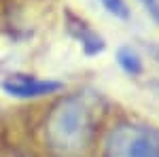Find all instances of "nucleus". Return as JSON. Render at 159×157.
Listing matches in <instances>:
<instances>
[{"label":"nucleus","instance_id":"1","mask_svg":"<svg viewBox=\"0 0 159 157\" xmlns=\"http://www.w3.org/2000/svg\"><path fill=\"white\" fill-rule=\"evenodd\" d=\"M45 138L53 157H87L93 138V113L81 98H64L47 115Z\"/></svg>","mask_w":159,"mask_h":157},{"label":"nucleus","instance_id":"2","mask_svg":"<svg viewBox=\"0 0 159 157\" xmlns=\"http://www.w3.org/2000/svg\"><path fill=\"white\" fill-rule=\"evenodd\" d=\"M104 157H159V130L147 123L121 121L106 136Z\"/></svg>","mask_w":159,"mask_h":157},{"label":"nucleus","instance_id":"3","mask_svg":"<svg viewBox=\"0 0 159 157\" xmlns=\"http://www.w3.org/2000/svg\"><path fill=\"white\" fill-rule=\"evenodd\" d=\"M2 89L13 98H38V96H49L53 91L61 89L60 81L51 79H36L30 74H13L9 79L2 81Z\"/></svg>","mask_w":159,"mask_h":157},{"label":"nucleus","instance_id":"4","mask_svg":"<svg viewBox=\"0 0 159 157\" xmlns=\"http://www.w3.org/2000/svg\"><path fill=\"white\" fill-rule=\"evenodd\" d=\"M68 30H70V34L83 45V49H85L87 55H96V53H100V51L104 49V40H102V36H100L98 32H93L85 21H81L74 13L68 15Z\"/></svg>","mask_w":159,"mask_h":157},{"label":"nucleus","instance_id":"5","mask_svg":"<svg viewBox=\"0 0 159 157\" xmlns=\"http://www.w3.org/2000/svg\"><path fill=\"white\" fill-rule=\"evenodd\" d=\"M117 62H119V66H121L125 72L129 74H138L142 70V60H140V55L136 53L132 47H121L117 51Z\"/></svg>","mask_w":159,"mask_h":157},{"label":"nucleus","instance_id":"6","mask_svg":"<svg viewBox=\"0 0 159 157\" xmlns=\"http://www.w3.org/2000/svg\"><path fill=\"white\" fill-rule=\"evenodd\" d=\"M100 2L117 19H129V7L125 4V0H100Z\"/></svg>","mask_w":159,"mask_h":157},{"label":"nucleus","instance_id":"7","mask_svg":"<svg viewBox=\"0 0 159 157\" xmlns=\"http://www.w3.org/2000/svg\"><path fill=\"white\" fill-rule=\"evenodd\" d=\"M144 4H147V9L153 13V17L159 21V0H142Z\"/></svg>","mask_w":159,"mask_h":157}]
</instances>
